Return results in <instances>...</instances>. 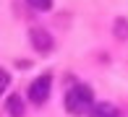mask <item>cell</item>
Returning <instances> with one entry per match:
<instances>
[{
  "label": "cell",
  "mask_w": 128,
  "mask_h": 117,
  "mask_svg": "<svg viewBox=\"0 0 128 117\" xmlns=\"http://www.w3.org/2000/svg\"><path fill=\"white\" fill-rule=\"evenodd\" d=\"M50 89H52V75L44 73V75H39V78H34L29 83V99L34 104H44L47 96H50Z\"/></svg>",
  "instance_id": "obj_2"
},
{
  "label": "cell",
  "mask_w": 128,
  "mask_h": 117,
  "mask_svg": "<svg viewBox=\"0 0 128 117\" xmlns=\"http://www.w3.org/2000/svg\"><path fill=\"white\" fill-rule=\"evenodd\" d=\"M29 37H32V44L37 47L42 55H47V52L52 50V37L44 31V29H32V34H29Z\"/></svg>",
  "instance_id": "obj_3"
},
{
  "label": "cell",
  "mask_w": 128,
  "mask_h": 117,
  "mask_svg": "<svg viewBox=\"0 0 128 117\" xmlns=\"http://www.w3.org/2000/svg\"><path fill=\"white\" fill-rule=\"evenodd\" d=\"M32 8H37V10H47L50 5H52V0H26Z\"/></svg>",
  "instance_id": "obj_8"
},
{
  "label": "cell",
  "mask_w": 128,
  "mask_h": 117,
  "mask_svg": "<svg viewBox=\"0 0 128 117\" xmlns=\"http://www.w3.org/2000/svg\"><path fill=\"white\" fill-rule=\"evenodd\" d=\"M92 107H94V91H92L86 83L73 86V89L66 94V109H68V115H73V117L89 115Z\"/></svg>",
  "instance_id": "obj_1"
},
{
  "label": "cell",
  "mask_w": 128,
  "mask_h": 117,
  "mask_svg": "<svg viewBox=\"0 0 128 117\" xmlns=\"http://www.w3.org/2000/svg\"><path fill=\"white\" fill-rule=\"evenodd\" d=\"M115 34H118V37H128V18H118L115 21Z\"/></svg>",
  "instance_id": "obj_6"
},
{
  "label": "cell",
  "mask_w": 128,
  "mask_h": 117,
  "mask_svg": "<svg viewBox=\"0 0 128 117\" xmlns=\"http://www.w3.org/2000/svg\"><path fill=\"white\" fill-rule=\"evenodd\" d=\"M86 117H120V112H118L110 102H100V104H94V107L89 109V115H86Z\"/></svg>",
  "instance_id": "obj_4"
},
{
  "label": "cell",
  "mask_w": 128,
  "mask_h": 117,
  "mask_svg": "<svg viewBox=\"0 0 128 117\" xmlns=\"http://www.w3.org/2000/svg\"><path fill=\"white\" fill-rule=\"evenodd\" d=\"M8 86H10V73H8L5 68H0V94L8 89Z\"/></svg>",
  "instance_id": "obj_7"
},
{
  "label": "cell",
  "mask_w": 128,
  "mask_h": 117,
  "mask_svg": "<svg viewBox=\"0 0 128 117\" xmlns=\"http://www.w3.org/2000/svg\"><path fill=\"white\" fill-rule=\"evenodd\" d=\"M8 115L10 117H21V115H24V99H21L18 94L8 96Z\"/></svg>",
  "instance_id": "obj_5"
}]
</instances>
